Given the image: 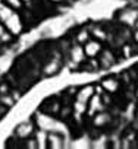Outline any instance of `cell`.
I'll list each match as a JSON object with an SVG mask.
<instances>
[{"mask_svg":"<svg viewBox=\"0 0 138 149\" xmlns=\"http://www.w3.org/2000/svg\"><path fill=\"white\" fill-rule=\"evenodd\" d=\"M104 42L96 40V38H90L85 44H84V50H85V54H87V58H97L100 56V53L103 51Z\"/></svg>","mask_w":138,"mask_h":149,"instance_id":"cell-11","label":"cell"},{"mask_svg":"<svg viewBox=\"0 0 138 149\" xmlns=\"http://www.w3.org/2000/svg\"><path fill=\"white\" fill-rule=\"evenodd\" d=\"M94 94H96V84H85V85H82V86L78 88L74 100L88 104V101L94 97Z\"/></svg>","mask_w":138,"mask_h":149,"instance_id":"cell-12","label":"cell"},{"mask_svg":"<svg viewBox=\"0 0 138 149\" xmlns=\"http://www.w3.org/2000/svg\"><path fill=\"white\" fill-rule=\"evenodd\" d=\"M134 41L138 44V26L134 28Z\"/></svg>","mask_w":138,"mask_h":149,"instance_id":"cell-24","label":"cell"},{"mask_svg":"<svg viewBox=\"0 0 138 149\" xmlns=\"http://www.w3.org/2000/svg\"><path fill=\"white\" fill-rule=\"evenodd\" d=\"M115 19H116L118 25H123V26L134 29L138 24V6L129 5V6L118 10V13L115 15Z\"/></svg>","mask_w":138,"mask_h":149,"instance_id":"cell-2","label":"cell"},{"mask_svg":"<svg viewBox=\"0 0 138 149\" xmlns=\"http://www.w3.org/2000/svg\"><path fill=\"white\" fill-rule=\"evenodd\" d=\"M0 104H2L3 107H12L13 104H15V100H13V97L11 95V92L9 94H2L0 95Z\"/></svg>","mask_w":138,"mask_h":149,"instance_id":"cell-19","label":"cell"},{"mask_svg":"<svg viewBox=\"0 0 138 149\" xmlns=\"http://www.w3.org/2000/svg\"><path fill=\"white\" fill-rule=\"evenodd\" d=\"M49 3H51V5H56V6H59V5H68L69 6V0H47ZM71 2H75V0H71Z\"/></svg>","mask_w":138,"mask_h":149,"instance_id":"cell-21","label":"cell"},{"mask_svg":"<svg viewBox=\"0 0 138 149\" xmlns=\"http://www.w3.org/2000/svg\"><path fill=\"white\" fill-rule=\"evenodd\" d=\"M103 110H107V107L104 105V102H103V100H101V95H100V94H94V97L88 101L87 117H91V116H94L96 113L103 111Z\"/></svg>","mask_w":138,"mask_h":149,"instance_id":"cell-13","label":"cell"},{"mask_svg":"<svg viewBox=\"0 0 138 149\" xmlns=\"http://www.w3.org/2000/svg\"><path fill=\"white\" fill-rule=\"evenodd\" d=\"M85 60H87V54H85L84 45L72 41V45H71V48H69V51L66 54V61H69L72 64L74 70H77V69H80V66Z\"/></svg>","mask_w":138,"mask_h":149,"instance_id":"cell-3","label":"cell"},{"mask_svg":"<svg viewBox=\"0 0 138 149\" xmlns=\"http://www.w3.org/2000/svg\"><path fill=\"white\" fill-rule=\"evenodd\" d=\"M90 120H91V127L99 130V132H101L104 129H109L115 123V117L109 110H103V111L96 113L94 116L90 117Z\"/></svg>","mask_w":138,"mask_h":149,"instance_id":"cell-4","label":"cell"},{"mask_svg":"<svg viewBox=\"0 0 138 149\" xmlns=\"http://www.w3.org/2000/svg\"><path fill=\"white\" fill-rule=\"evenodd\" d=\"M24 2H25V3H30V2H32V0H24Z\"/></svg>","mask_w":138,"mask_h":149,"instance_id":"cell-25","label":"cell"},{"mask_svg":"<svg viewBox=\"0 0 138 149\" xmlns=\"http://www.w3.org/2000/svg\"><path fill=\"white\" fill-rule=\"evenodd\" d=\"M2 94H9V86L6 84L0 85V95H2Z\"/></svg>","mask_w":138,"mask_h":149,"instance_id":"cell-22","label":"cell"},{"mask_svg":"<svg viewBox=\"0 0 138 149\" xmlns=\"http://www.w3.org/2000/svg\"><path fill=\"white\" fill-rule=\"evenodd\" d=\"M5 26H6V29H8L12 35L18 37V35H21V34L24 32V29H25V22H24V19H22V16H21L19 12H13V13L5 21Z\"/></svg>","mask_w":138,"mask_h":149,"instance_id":"cell-7","label":"cell"},{"mask_svg":"<svg viewBox=\"0 0 138 149\" xmlns=\"http://www.w3.org/2000/svg\"><path fill=\"white\" fill-rule=\"evenodd\" d=\"M137 67H138V64H137Z\"/></svg>","mask_w":138,"mask_h":149,"instance_id":"cell-26","label":"cell"},{"mask_svg":"<svg viewBox=\"0 0 138 149\" xmlns=\"http://www.w3.org/2000/svg\"><path fill=\"white\" fill-rule=\"evenodd\" d=\"M68 148L66 133L63 132H49L47 134V149H63Z\"/></svg>","mask_w":138,"mask_h":149,"instance_id":"cell-9","label":"cell"},{"mask_svg":"<svg viewBox=\"0 0 138 149\" xmlns=\"http://www.w3.org/2000/svg\"><path fill=\"white\" fill-rule=\"evenodd\" d=\"M35 130H37V126H35L34 120L31 118V120H27V121L19 123V124L15 127V133H13V134H15V137H16L18 140L22 142V140H25V139L34 136Z\"/></svg>","mask_w":138,"mask_h":149,"instance_id":"cell-8","label":"cell"},{"mask_svg":"<svg viewBox=\"0 0 138 149\" xmlns=\"http://www.w3.org/2000/svg\"><path fill=\"white\" fill-rule=\"evenodd\" d=\"M62 107H63V101L54 95V97H49V98L41 104L40 110H43V111L47 113V114H51V116L57 117V114L60 113Z\"/></svg>","mask_w":138,"mask_h":149,"instance_id":"cell-10","label":"cell"},{"mask_svg":"<svg viewBox=\"0 0 138 149\" xmlns=\"http://www.w3.org/2000/svg\"><path fill=\"white\" fill-rule=\"evenodd\" d=\"M3 2H5L8 6H11L13 10H16V12L22 10L24 6H25V2H24V0H3Z\"/></svg>","mask_w":138,"mask_h":149,"instance_id":"cell-18","label":"cell"},{"mask_svg":"<svg viewBox=\"0 0 138 149\" xmlns=\"http://www.w3.org/2000/svg\"><path fill=\"white\" fill-rule=\"evenodd\" d=\"M6 31H8V29H6V26H5V22L0 21V38H2V35H3Z\"/></svg>","mask_w":138,"mask_h":149,"instance_id":"cell-23","label":"cell"},{"mask_svg":"<svg viewBox=\"0 0 138 149\" xmlns=\"http://www.w3.org/2000/svg\"><path fill=\"white\" fill-rule=\"evenodd\" d=\"M13 12H16V10H13L11 6H8L3 0L0 2V21H2V22H5Z\"/></svg>","mask_w":138,"mask_h":149,"instance_id":"cell-17","label":"cell"},{"mask_svg":"<svg viewBox=\"0 0 138 149\" xmlns=\"http://www.w3.org/2000/svg\"><path fill=\"white\" fill-rule=\"evenodd\" d=\"M99 85L103 88L104 92L112 94V95H115V97H116V95L122 91V88H123L120 78H119V76H113V74H109V76L101 78L100 82H99Z\"/></svg>","mask_w":138,"mask_h":149,"instance_id":"cell-6","label":"cell"},{"mask_svg":"<svg viewBox=\"0 0 138 149\" xmlns=\"http://www.w3.org/2000/svg\"><path fill=\"white\" fill-rule=\"evenodd\" d=\"M90 32H91V38H96L101 42H107L109 40V29L104 26V25H100V24H94V25H90Z\"/></svg>","mask_w":138,"mask_h":149,"instance_id":"cell-14","label":"cell"},{"mask_svg":"<svg viewBox=\"0 0 138 149\" xmlns=\"http://www.w3.org/2000/svg\"><path fill=\"white\" fill-rule=\"evenodd\" d=\"M118 58H119V56H118L116 48H113L110 45L104 47L103 51L100 53V56L97 57L99 64H100V70H109V69H112L113 66H116Z\"/></svg>","mask_w":138,"mask_h":149,"instance_id":"cell-5","label":"cell"},{"mask_svg":"<svg viewBox=\"0 0 138 149\" xmlns=\"http://www.w3.org/2000/svg\"><path fill=\"white\" fill-rule=\"evenodd\" d=\"M22 142H24L22 146L27 148V149H38V143H37V140H35L34 136H31V137H28V139H25Z\"/></svg>","mask_w":138,"mask_h":149,"instance_id":"cell-20","label":"cell"},{"mask_svg":"<svg viewBox=\"0 0 138 149\" xmlns=\"http://www.w3.org/2000/svg\"><path fill=\"white\" fill-rule=\"evenodd\" d=\"M47 134H49V132H46V130H41V129L35 130L34 137L38 143V149H47Z\"/></svg>","mask_w":138,"mask_h":149,"instance_id":"cell-16","label":"cell"},{"mask_svg":"<svg viewBox=\"0 0 138 149\" xmlns=\"http://www.w3.org/2000/svg\"><path fill=\"white\" fill-rule=\"evenodd\" d=\"M90 38H91V32H90V28H88V26H81V28H78V29L75 31V34H74V41L78 42V44H82V45H84Z\"/></svg>","mask_w":138,"mask_h":149,"instance_id":"cell-15","label":"cell"},{"mask_svg":"<svg viewBox=\"0 0 138 149\" xmlns=\"http://www.w3.org/2000/svg\"><path fill=\"white\" fill-rule=\"evenodd\" d=\"M32 120H34L37 129H41V130H46V132H63L65 133V130H62L65 127V123L60 121L57 117L44 113L40 108L32 116Z\"/></svg>","mask_w":138,"mask_h":149,"instance_id":"cell-1","label":"cell"}]
</instances>
